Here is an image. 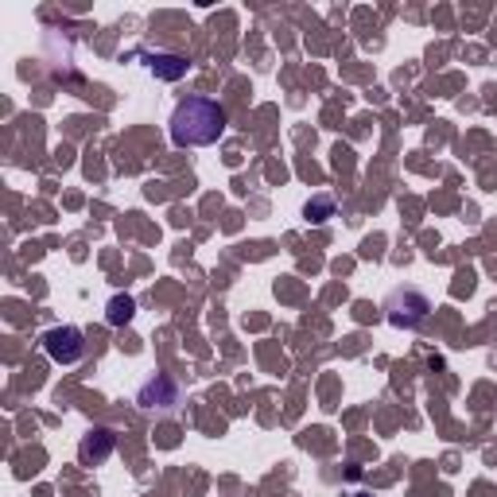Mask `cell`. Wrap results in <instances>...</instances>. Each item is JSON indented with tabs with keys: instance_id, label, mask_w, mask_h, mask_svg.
Segmentation results:
<instances>
[{
	"instance_id": "4",
	"label": "cell",
	"mask_w": 497,
	"mask_h": 497,
	"mask_svg": "<svg viewBox=\"0 0 497 497\" xmlns=\"http://www.w3.org/2000/svg\"><path fill=\"white\" fill-rule=\"evenodd\" d=\"M39 342H43V354L55 365H74L86 354V334L78 326H51Z\"/></svg>"
},
{
	"instance_id": "2",
	"label": "cell",
	"mask_w": 497,
	"mask_h": 497,
	"mask_svg": "<svg viewBox=\"0 0 497 497\" xmlns=\"http://www.w3.org/2000/svg\"><path fill=\"white\" fill-rule=\"evenodd\" d=\"M431 311V299L424 292H416V287H397L389 299H385V319L389 326H397V331H416Z\"/></svg>"
},
{
	"instance_id": "1",
	"label": "cell",
	"mask_w": 497,
	"mask_h": 497,
	"mask_svg": "<svg viewBox=\"0 0 497 497\" xmlns=\"http://www.w3.org/2000/svg\"><path fill=\"white\" fill-rule=\"evenodd\" d=\"M226 109L214 98H183L172 113V144L179 148H206L226 133Z\"/></svg>"
},
{
	"instance_id": "8",
	"label": "cell",
	"mask_w": 497,
	"mask_h": 497,
	"mask_svg": "<svg viewBox=\"0 0 497 497\" xmlns=\"http://www.w3.org/2000/svg\"><path fill=\"white\" fill-rule=\"evenodd\" d=\"M311 221H315V226H323L326 218H334V199H326V194H319V199H311L307 202V211H304Z\"/></svg>"
},
{
	"instance_id": "7",
	"label": "cell",
	"mask_w": 497,
	"mask_h": 497,
	"mask_svg": "<svg viewBox=\"0 0 497 497\" xmlns=\"http://www.w3.org/2000/svg\"><path fill=\"white\" fill-rule=\"evenodd\" d=\"M133 315H136L133 295H113V299H109V307H106V323H109V326H125V323H133Z\"/></svg>"
},
{
	"instance_id": "6",
	"label": "cell",
	"mask_w": 497,
	"mask_h": 497,
	"mask_svg": "<svg viewBox=\"0 0 497 497\" xmlns=\"http://www.w3.org/2000/svg\"><path fill=\"white\" fill-rule=\"evenodd\" d=\"M144 67H148L155 78H164V82H179L191 62L183 55H172V51H152V55H144Z\"/></svg>"
},
{
	"instance_id": "5",
	"label": "cell",
	"mask_w": 497,
	"mask_h": 497,
	"mask_svg": "<svg viewBox=\"0 0 497 497\" xmlns=\"http://www.w3.org/2000/svg\"><path fill=\"white\" fill-rule=\"evenodd\" d=\"M117 447V431L113 427H89L82 443H78V459H82L86 466H98V463H106L109 455Z\"/></svg>"
},
{
	"instance_id": "3",
	"label": "cell",
	"mask_w": 497,
	"mask_h": 497,
	"mask_svg": "<svg viewBox=\"0 0 497 497\" xmlns=\"http://www.w3.org/2000/svg\"><path fill=\"white\" fill-rule=\"evenodd\" d=\"M136 404L152 416H175L179 404H183V389L167 373H155L136 389Z\"/></svg>"
}]
</instances>
